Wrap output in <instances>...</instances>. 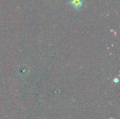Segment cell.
I'll return each mask as SVG.
<instances>
[{"mask_svg":"<svg viewBox=\"0 0 120 119\" xmlns=\"http://www.w3.org/2000/svg\"><path fill=\"white\" fill-rule=\"evenodd\" d=\"M70 4L75 9H79L83 5L82 0H70Z\"/></svg>","mask_w":120,"mask_h":119,"instance_id":"obj_1","label":"cell"}]
</instances>
